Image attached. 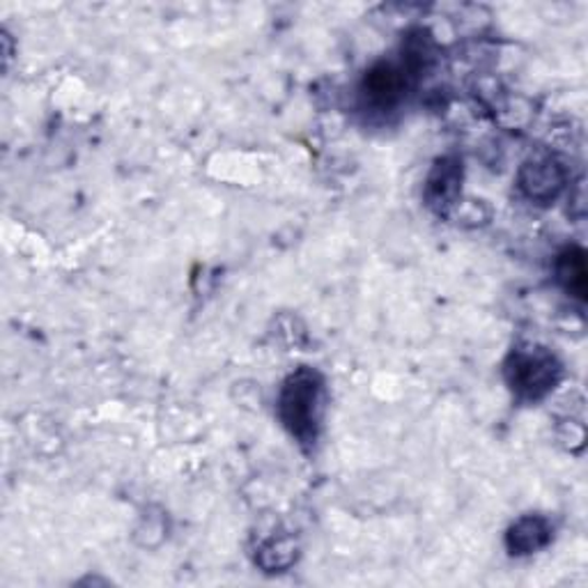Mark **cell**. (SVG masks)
<instances>
[{"label":"cell","mask_w":588,"mask_h":588,"mask_svg":"<svg viewBox=\"0 0 588 588\" xmlns=\"http://www.w3.org/2000/svg\"><path fill=\"white\" fill-rule=\"evenodd\" d=\"M561 377V365L542 347H521L506 363V380L519 398L538 400L548 396Z\"/></svg>","instance_id":"obj_2"},{"label":"cell","mask_w":588,"mask_h":588,"mask_svg":"<svg viewBox=\"0 0 588 588\" xmlns=\"http://www.w3.org/2000/svg\"><path fill=\"white\" fill-rule=\"evenodd\" d=\"M324 411V382L313 370H299L283 384L278 398L280 421L301 444H313Z\"/></svg>","instance_id":"obj_1"},{"label":"cell","mask_w":588,"mask_h":588,"mask_svg":"<svg viewBox=\"0 0 588 588\" xmlns=\"http://www.w3.org/2000/svg\"><path fill=\"white\" fill-rule=\"evenodd\" d=\"M556 274L559 280L563 283V288L577 299H586V255L581 249H568L559 255L556 263Z\"/></svg>","instance_id":"obj_7"},{"label":"cell","mask_w":588,"mask_h":588,"mask_svg":"<svg viewBox=\"0 0 588 588\" xmlns=\"http://www.w3.org/2000/svg\"><path fill=\"white\" fill-rule=\"evenodd\" d=\"M405 85H407L405 72L400 68H396V64L382 62L365 74L363 97L370 106H375V108H380V111H384V108H391L400 101V97L405 93Z\"/></svg>","instance_id":"obj_3"},{"label":"cell","mask_w":588,"mask_h":588,"mask_svg":"<svg viewBox=\"0 0 588 588\" xmlns=\"http://www.w3.org/2000/svg\"><path fill=\"white\" fill-rule=\"evenodd\" d=\"M552 529L542 517L529 515L519 519L508 533V548L513 554H531L550 542Z\"/></svg>","instance_id":"obj_5"},{"label":"cell","mask_w":588,"mask_h":588,"mask_svg":"<svg viewBox=\"0 0 588 588\" xmlns=\"http://www.w3.org/2000/svg\"><path fill=\"white\" fill-rule=\"evenodd\" d=\"M519 182L531 201L550 203L563 189V170L554 159H536L521 170Z\"/></svg>","instance_id":"obj_4"},{"label":"cell","mask_w":588,"mask_h":588,"mask_svg":"<svg viewBox=\"0 0 588 588\" xmlns=\"http://www.w3.org/2000/svg\"><path fill=\"white\" fill-rule=\"evenodd\" d=\"M457 184H460V168H457V161H451V159L440 161L428 182L430 205H437V207L453 205L457 195Z\"/></svg>","instance_id":"obj_6"}]
</instances>
